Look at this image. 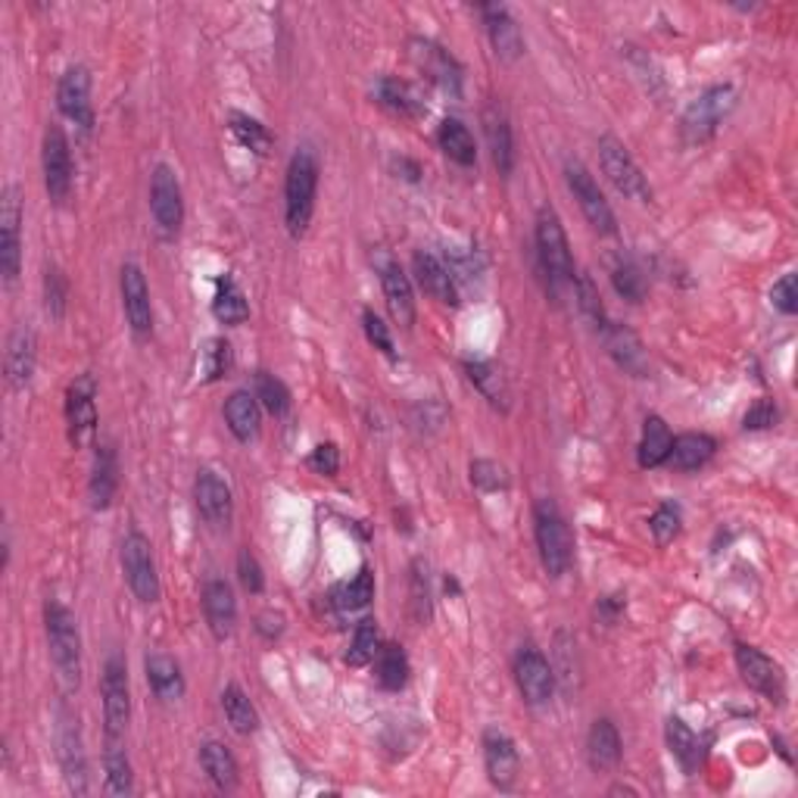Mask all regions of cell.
<instances>
[{"label":"cell","instance_id":"1","mask_svg":"<svg viewBox=\"0 0 798 798\" xmlns=\"http://www.w3.org/2000/svg\"><path fill=\"white\" fill-rule=\"evenodd\" d=\"M315 194H319V160L312 147H300L284 178V215H287V232L294 237H303L312 212H315Z\"/></svg>","mask_w":798,"mask_h":798},{"label":"cell","instance_id":"2","mask_svg":"<svg viewBox=\"0 0 798 798\" xmlns=\"http://www.w3.org/2000/svg\"><path fill=\"white\" fill-rule=\"evenodd\" d=\"M45 631H48V646L53 668L66 689H78L82 683V634L78 621L63 602L48 599L45 606Z\"/></svg>","mask_w":798,"mask_h":798},{"label":"cell","instance_id":"3","mask_svg":"<svg viewBox=\"0 0 798 798\" xmlns=\"http://www.w3.org/2000/svg\"><path fill=\"white\" fill-rule=\"evenodd\" d=\"M537 257H540L543 275L549 290L559 297L568 284H574V259H571V247H568V235H564L562 219L552 207H540L537 212Z\"/></svg>","mask_w":798,"mask_h":798},{"label":"cell","instance_id":"4","mask_svg":"<svg viewBox=\"0 0 798 798\" xmlns=\"http://www.w3.org/2000/svg\"><path fill=\"white\" fill-rule=\"evenodd\" d=\"M534 534H537V549H540V562L546 574L562 577L571 568V559H574V540H571L568 521L552 499H540L534 506Z\"/></svg>","mask_w":798,"mask_h":798},{"label":"cell","instance_id":"5","mask_svg":"<svg viewBox=\"0 0 798 798\" xmlns=\"http://www.w3.org/2000/svg\"><path fill=\"white\" fill-rule=\"evenodd\" d=\"M736 107V91L730 85H714L696 97L681 119V132L686 144L711 141L721 128V122L733 113Z\"/></svg>","mask_w":798,"mask_h":798},{"label":"cell","instance_id":"6","mask_svg":"<svg viewBox=\"0 0 798 798\" xmlns=\"http://www.w3.org/2000/svg\"><path fill=\"white\" fill-rule=\"evenodd\" d=\"M599 165H602L606 178L614 185L618 194H624L634 203H652V185H649V178L636 165L631 150L618 141L614 135H602L599 138Z\"/></svg>","mask_w":798,"mask_h":798},{"label":"cell","instance_id":"7","mask_svg":"<svg viewBox=\"0 0 798 798\" xmlns=\"http://www.w3.org/2000/svg\"><path fill=\"white\" fill-rule=\"evenodd\" d=\"M122 571H125V584L135 593V599L144 606L160 602L163 587H160V574H157V559H153V546L144 537L141 531H132L122 540Z\"/></svg>","mask_w":798,"mask_h":798},{"label":"cell","instance_id":"8","mask_svg":"<svg viewBox=\"0 0 798 798\" xmlns=\"http://www.w3.org/2000/svg\"><path fill=\"white\" fill-rule=\"evenodd\" d=\"M23 269V194L16 185L0 190V275L13 284Z\"/></svg>","mask_w":798,"mask_h":798},{"label":"cell","instance_id":"9","mask_svg":"<svg viewBox=\"0 0 798 798\" xmlns=\"http://www.w3.org/2000/svg\"><path fill=\"white\" fill-rule=\"evenodd\" d=\"M100 696H103L107 739H125V730L132 721V693H128V668L119 656H110L103 664Z\"/></svg>","mask_w":798,"mask_h":798},{"label":"cell","instance_id":"10","mask_svg":"<svg viewBox=\"0 0 798 798\" xmlns=\"http://www.w3.org/2000/svg\"><path fill=\"white\" fill-rule=\"evenodd\" d=\"M564 182H568V188L574 194V200H577V207L584 212V219L589 222V228L596 235H614L618 232V219L611 212L606 194L596 185V178L589 175L587 165L571 160V163L564 165Z\"/></svg>","mask_w":798,"mask_h":798},{"label":"cell","instance_id":"11","mask_svg":"<svg viewBox=\"0 0 798 798\" xmlns=\"http://www.w3.org/2000/svg\"><path fill=\"white\" fill-rule=\"evenodd\" d=\"M66 427H70V444L75 449H85L95 444L97 437V381L95 375H78L66 390Z\"/></svg>","mask_w":798,"mask_h":798},{"label":"cell","instance_id":"12","mask_svg":"<svg viewBox=\"0 0 798 798\" xmlns=\"http://www.w3.org/2000/svg\"><path fill=\"white\" fill-rule=\"evenodd\" d=\"M409 60L440 91H447L452 97H462V66H459V60L447 48H440L431 38H412L409 41Z\"/></svg>","mask_w":798,"mask_h":798},{"label":"cell","instance_id":"13","mask_svg":"<svg viewBox=\"0 0 798 798\" xmlns=\"http://www.w3.org/2000/svg\"><path fill=\"white\" fill-rule=\"evenodd\" d=\"M41 169H45V188L50 203L63 207L72 194V153L70 141L60 125H50L41 144Z\"/></svg>","mask_w":798,"mask_h":798},{"label":"cell","instance_id":"14","mask_svg":"<svg viewBox=\"0 0 798 798\" xmlns=\"http://www.w3.org/2000/svg\"><path fill=\"white\" fill-rule=\"evenodd\" d=\"M150 212L163 235H178L185 222V197L172 165L160 163L150 175Z\"/></svg>","mask_w":798,"mask_h":798},{"label":"cell","instance_id":"15","mask_svg":"<svg viewBox=\"0 0 798 798\" xmlns=\"http://www.w3.org/2000/svg\"><path fill=\"white\" fill-rule=\"evenodd\" d=\"M515 683L521 699L534 705V708H540L556 693V671H552V664L546 661L540 649L527 646L515 656Z\"/></svg>","mask_w":798,"mask_h":798},{"label":"cell","instance_id":"16","mask_svg":"<svg viewBox=\"0 0 798 798\" xmlns=\"http://www.w3.org/2000/svg\"><path fill=\"white\" fill-rule=\"evenodd\" d=\"M736 668H739L743 681L749 683L755 693H761L771 702H783V696H786V677H783V668L776 664L774 658H768L761 649H755V646L739 643L736 646Z\"/></svg>","mask_w":798,"mask_h":798},{"label":"cell","instance_id":"17","mask_svg":"<svg viewBox=\"0 0 798 798\" xmlns=\"http://www.w3.org/2000/svg\"><path fill=\"white\" fill-rule=\"evenodd\" d=\"M194 502H197V512L200 518L222 531L232 524V515H235V499H232V487L215 474V471L203 469L194 481Z\"/></svg>","mask_w":798,"mask_h":798},{"label":"cell","instance_id":"18","mask_svg":"<svg viewBox=\"0 0 798 798\" xmlns=\"http://www.w3.org/2000/svg\"><path fill=\"white\" fill-rule=\"evenodd\" d=\"M57 107L60 113L82 125L85 132H91L95 125V107H91V72L85 66H70L60 78V88H57Z\"/></svg>","mask_w":798,"mask_h":798},{"label":"cell","instance_id":"19","mask_svg":"<svg viewBox=\"0 0 798 798\" xmlns=\"http://www.w3.org/2000/svg\"><path fill=\"white\" fill-rule=\"evenodd\" d=\"M484 764H487V776L496 789H502V793L515 789L521 758H518L515 739L506 730L490 727L484 733Z\"/></svg>","mask_w":798,"mask_h":798},{"label":"cell","instance_id":"20","mask_svg":"<svg viewBox=\"0 0 798 798\" xmlns=\"http://www.w3.org/2000/svg\"><path fill=\"white\" fill-rule=\"evenodd\" d=\"M57 746H60V764H63V776H66L70 789L75 796H85L88 793V758H85V746H82L78 718H72L70 711L60 714Z\"/></svg>","mask_w":798,"mask_h":798},{"label":"cell","instance_id":"21","mask_svg":"<svg viewBox=\"0 0 798 798\" xmlns=\"http://www.w3.org/2000/svg\"><path fill=\"white\" fill-rule=\"evenodd\" d=\"M119 287H122V309H125L128 325H132V331H135L138 337H147V334L153 331V303H150L147 278H144V272L135 265V262H125V265H122Z\"/></svg>","mask_w":798,"mask_h":798},{"label":"cell","instance_id":"22","mask_svg":"<svg viewBox=\"0 0 798 798\" xmlns=\"http://www.w3.org/2000/svg\"><path fill=\"white\" fill-rule=\"evenodd\" d=\"M377 275H381V287H384V300L394 315L399 328H412L415 325V294H412V282L402 272V265L384 257L377 262Z\"/></svg>","mask_w":798,"mask_h":798},{"label":"cell","instance_id":"23","mask_svg":"<svg viewBox=\"0 0 798 798\" xmlns=\"http://www.w3.org/2000/svg\"><path fill=\"white\" fill-rule=\"evenodd\" d=\"M35 359H38V340L35 331L28 325H16L7 337V352H3V375L13 390H23L25 384L35 375Z\"/></svg>","mask_w":798,"mask_h":798},{"label":"cell","instance_id":"24","mask_svg":"<svg viewBox=\"0 0 798 798\" xmlns=\"http://www.w3.org/2000/svg\"><path fill=\"white\" fill-rule=\"evenodd\" d=\"M481 125H484V138H487V147H490V157H494L499 175H512V169H515V135H512L506 110L499 103H487L484 113H481Z\"/></svg>","mask_w":798,"mask_h":798},{"label":"cell","instance_id":"25","mask_svg":"<svg viewBox=\"0 0 798 798\" xmlns=\"http://www.w3.org/2000/svg\"><path fill=\"white\" fill-rule=\"evenodd\" d=\"M481 16L487 25V35H490V45H494L496 57L499 60H518L524 53V38H521V28L512 20V13L502 7V3H484L481 7Z\"/></svg>","mask_w":798,"mask_h":798},{"label":"cell","instance_id":"26","mask_svg":"<svg viewBox=\"0 0 798 798\" xmlns=\"http://www.w3.org/2000/svg\"><path fill=\"white\" fill-rule=\"evenodd\" d=\"M412 269H415V278L422 284L424 294H431L437 303L459 306V284H456L452 272L447 269V262H440L427 250H419L412 257Z\"/></svg>","mask_w":798,"mask_h":798},{"label":"cell","instance_id":"27","mask_svg":"<svg viewBox=\"0 0 798 798\" xmlns=\"http://www.w3.org/2000/svg\"><path fill=\"white\" fill-rule=\"evenodd\" d=\"M203 614H207V624L215 639H228L237 627V599L235 589L228 587L225 581H210L203 587Z\"/></svg>","mask_w":798,"mask_h":798},{"label":"cell","instance_id":"28","mask_svg":"<svg viewBox=\"0 0 798 798\" xmlns=\"http://www.w3.org/2000/svg\"><path fill=\"white\" fill-rule=\"evenodd\" d=\"M375 97L384 110H390V113H397V116L402 119H419L427 113L422 91H419L412 82L397 78V75H384V78H377Z\"/></svg>","mask_w":798,"mask_h":798},{"label":"cell","instance_id":"29","mask_svg":"<svg viewBox=\"0 0 798 798\" xmlns=\"http://www.w3.org/2000/svg\"><path fill=\"white\" fill-rule=\"evenodd\" d=\"M95 449V469H91L88 494H91L95 512H107L119 490V456L113 444H97Z\"/></svg>","mask_w":798,"mask_h":798},{"label":"cell","instance_id":"30","mask_svg":"<svg viewBox=\"0 0 798 798\" xmlns=\"http://www.w3.org/2000/svg\"><path fill=\"white\" fill-rule=\"evenodd\" d=\"M144 671H147V683L153 689V696L160 702H178L185 696V674H182V664L165 652H153L144 661Z\"/></svg>","mask_w":798,"mask_h":798},{"label":"cell","instance_id":"31","mask_svg":"<svg viewBox=\"0 0 798 798\" xmlns=\"http://www.w3.org/2000/svg\"><path fill=\"white\" fill-rule=\"evenodd\" d=\"M587 758L593 771H611L621 761V736L609 718H599L587 736Z\"/></svg>","mask_w":798,"mask_h":798},{"label":"cell","instance_id":"32","mask_svg":"<svg viewBox=\"0 0 798 798\" xmlns=\"http://www.w3.org/2000/svg\"><path fill=\"white\" fill-rule=\"evenodd\" d=\"M671 447H674V434H671V427L664 424V419L649 415V419H646V427H643V440H639V447H636V462H639V469H658V465H664L668 456H671Z\"/></svg>","mask_w":798,"mask_h":798},{"label":"cell","instance_id":"33","mask_svg":"<svg viewBox=\"0 0 798 798\" xmlns=\"http://www.w3.org/2000/svg\"><path fill=\"white\" fill-rule=\"evenodd\" d=\"M225 422L228 431L235 434L240 444H250L259 434V422H262V412H259V399L247 390H237L225 402Z\"/></svg>","mask_w":798,"mask_h":798},{"label":"cell","instance_id":"34","mask_svg":"<svg viewBox=\"0 0 798 798\" xmlns=\"http://www.w3.org/2000/svg\"><path fill=\"white\" fill-rule=\"evenodd\" d=\"M212 315L222 325H244L250 319V303L240 290V284L232 275H222L215 282V297H212Z\"/></svg>","mask_w":798,"mask_h":798},{"label":"cell","instance_id":"35","mask_svg":"<svg viewBox=\"0 0 798 798\" xmlns=\"http://www.w3.org/2000/svg\"><path fill=\"white\" fill-rule=\"evenodd\" d=\"M606 344H609V352L614 356V362L631 372V375L643 377L646 375V352H643V344L636 340L634 331L621 328V325H606Z\"/></svg>","mask_w":798,"mask_h":798},{"label":"cell","instance_id":"36","mask_svg":"<svg viewBox=\"0 0 798 798\" xmlns=\"http://www.w3.org/2000/svg\"><path fill=\"white\" fill-rule=\"evenodd\" d=\"M714 449H718V444L708 434H681V437H674L668 462L681 471H696L711 462Z\"/></svg>","mask_w":798,"mask_h":798},{"label":"cell","instance_id":"37","mask_svg":"<svg viewBox=\"0 0 798 798\" xmlns=\"http://www.w3.org/2000/svg\"><path fill=\"white\" fill-rule=\"evenodd\" d=\"M437 144L456 165H474L477 163V147L471 138L469 125L459 119H444L437 128Z\"/></svg>","mask_w":798,"mask_h":798},{"label":"cell","instance_id":"38","mask_svg":"<svg viewBox=\"0 0 798 798\" xmlns=\"http://www.w3.org/2000/svg\"><path fill=\"white\" fill-rule=\"evenodd\" d=\"M200 764H203V771H207V776H210L215 789L228 793V789H235L237 786L235 755L225 749L222 743H215V739L203 743V746H200Z\"/></svg>","mask_w":798,"mask_h":798},{"label":"cell","instance_id":"39","mask_svg":"<svg viewBox=\"0 0 798 798\" xmlns=\"http://www.w3.org/2000/svg\"><path fill=\"white\" fill-rule=\"evenodd\" d=\"M103 774H107V793L110 796H132L135 793V774H132L128 755L122 749V739H107Z\"/></svg>","mask_w":798,"mask_h":798},{"label":"cell","instance_id":"40","mask_svg":"<svg viewBox=\"0 0 798 798\" xmlns=\"http://www.w3.org/2000/svg\"><path fill=\"white\" fill-rule=\"evenodd\" d=\"M664 736H668V749L671 755L681 761V768L686 774H696L699 761H702V743L693 730L683 724L681 718H671L668 727H664Z\"/></svg>","mask_w":798,"mask_h":798},{"label":"cell","instance_id":"41","mask_svg":"<svg viewBox=\"0 0 798 798\" xmlns=\"http://www.w3.org/2000/svg\"><path fill=\"white\" fill-rule=\"evenodd\" d=\"M375 674L377 683H381L384 689H394V693L409 683V658L402 652V646H397V643H384V646L377 649Z\"/></svg>","mask_w":798,"mask_h":798},{"label":"cell","instance_id":"42","mask_svg":"<svg viewBox=\"0 0 798 798\" xmlns=\"http://www.w3.org/2000/svg\"><path fill=\"white\" fill-rule=\"evenodd\" d=\"M222 711H225L228 724H232L240 736H250V733H257L259 730L257 708H253V702L247 699V693H244L237 683L222 689Z\"/></svg>","mask_w":798,"mask_h":798},{"label":"cell","instance_id":"43","mask_svg":"<svg viewBox=\"0 0 798 798\" xmlns=\"http://www.w3.org/2000/svg\"><path fill=\"white\" fill-rule=\"evenodd\" d=\"M372 599H375V574H372V568H362L352 581L334 589V602H337V609L344 611L365 609Z\"/></svg>","mask_w":798,"mask_h":798},{"label":"cell","instance_id":"44","mask_svg":"<svg viewBox=\"0 0 798 798\" xmlns=\"http://www.w3.org/2000/svg\"><path fill=\"white\" fill-rule=\"evenodd\" d=\"M253 397L259 399V406L265 409V412H272L275 419H282L287 415V409H290V390L284 387L282 377L269 375V372H257L253 377Z\"/></svg>","mask_w":798,"mask_h":798},{"label":"cell","instance_id":"45","mask_svg":"<svg viewBox=\"0 0 798 798\" xmlns=\"http://www.w3.org/2000/svg\"><path fill=\"white\" fill-rule=\"evenodd\" d=\"M611 284H614V290H618L624 300H631V303H643V300H646V290H649L643 269H639L636 262H631V259H621V262L611 265Z\"/></svg>","mask_w":798,"mask_h":798},{"label":"cell","instance_id":"46","mask_svg":"<svg viewBox=\"0 0 798 798\" xmlns=\"http://www.w3.org/2000/svg\"><path fill=\"white\" fill-rule=\"evenodd\" d=\"M574 297H577V309L584 312V319H587L589 325L606 331V325H609V319H606V306H602V297H599V287H596V282L589 278L587 272H581V275L574 278Z\"/></svg>","mask_w":798,"mask_h":798},{"label":"cell","instance_id":"47","mask_svg":"<svg viewBox=\"0 0 798 798\" xmlns=\"http://www.w3.org/2000/svg\"><path fill=\"white\" fill-rule=\"evenodd\" d=\"M232 369V344L225 337H210L200 350V381H219Z\"/></svg>","mask_w":798,"mask_h":798},{"label":"cell","instance_id":"48","mask_svg":"<svg viewBox=\"0 0 798 798\" xmlns=\"http://www.w3.org/2000/svg\"><path fill=\"white\" fill-rule=\"evenodd\" d=\"M465 372H469V381L481 390V397L490 399L496 409H506V384H502V375L496 372L490 362H469L465 365Z\"/></svg>","mask_w":798,"mask_h":798},{"label":"cell","instance_id":"49","mask_svg":"<svg viewBox=\"0 0 798 798\" xmlns=\"http://www.w3.org/2000/svg\"><path fill=\"white\" fill-rule=\"evenodd\" d=\"M232 135H235L237 141L244 144L247 150H253L257 157H265L269 153V147H272V135H269V128L253 116H244V113H232Z\"/></svg>","mask_w":798,"mask_h":798},{"label":"cell","instance_id":"50","mask_svg":"<svg viewBox=\"0 0 798 798\" xmlns=\"http://www.w3.org/2000/svg\"><path fill=\"white\" fill-rule=\"evenodd\" d=\"M377 649H381L377 624L372 621V618H365V621H359V627H356V634H352V646H350V652H347V664H352V668H365V664H372V661H375Z\"/></svg>","mask_w":798,"mask_h":798},{"label":"cell","instance_id":"51","mask_svg":"<svg viewBox=\"0 0 798 798\" xmlns=\"http://www.w3.org/2000/svg\"><path fill=\"white\" fill-rule=\"evenodd\" d=\"M66 300H70L66 275L57 265H48V272H45V306H48L50 319H63L66 315Z\"/></svg>","mask_w":798,"mask_h":798},{"label":"cell","instance_id":"52","mask_svg":"<svg viewBox=\"0 0 798 798\" xmlns=\"http://www.w3.org/2000/svg\"><path fill=\"white\" fill-rule=\"evenodd\" d=\"M649 531H652L658 546H668V543L681 534V509L674 502H661L656 509V515L649 518Z\"/></svg>","mask_w":798,"mask_h":798},{"label":"cell","instance_id":"53","mask_svg":"<svg viewBox=\"0 0 798 798\" xmlns=\"http://www.w3.org/2000/svg\"><path fill=\"white\" fill-rule=\"evenodd\" d=\"M471 484L487 490V494H496V490L509 487V474L494 459H477V462H471Z\"/></svg>","mask_w":798,"mask_h":798},{"label":"cell","instance_id":"54","mask_svg":"<svg viewBox=\"0 0 798 798\" xmlns=\"http://www.w3.org/2000/svg\"><path fill=\"white\" fill-rule=\"evenodd\" d=\"M237 581L247 593H262L265 589V574H262V564L257 562V556L250 549H244L237 556Z\"/></svg>","mask_w":798,"mask_h":798},{"label":"cell","instance_id":"55","mask_svg":"<svg viewBox=\"0 0 798 798\" xmlns=\"http://www.w3.org/2000/svg\"><path fill=\"white\" fill-rule=\"evenodd\" d=\"M412 614H415L419 624H424L431 618V589H427L422 562L412 564Z\"/></svg>","mask_w":798,"mask_h":798},{"label":"cell","instance_id":"56","mask_svg":"<svg viewBox=\"0 0 798 798\" xmlns=\"http://www.w3.org/2000/svg\"><path fill=\"white\" fill-rule=\"evenodd\" d=\"M771 303H774L783 315H796L798 284H796V275H793V272H789V275H783V278L771 287Z\"/></svg>","mask_w":798,"mask_h":798},{"label":"cell","instance_id":"57","mask_svg":"<svg viewBox=\"0 0 798 798\" xmlns=\"http://www.w3.org/2000/svg\"><path fill=\"white\" fill-rule=\"evenodd\" d=\"M776 419H780V412H776L774 399H758L749 412H746L743 427H746V431H768V427H774Z\"/></svg>","mask_w":798,"mask_h":798},{"label":"cell","instance_id":"58","mask_svg":"<svg viewBox=\"0 0 798 798\" xmlns=\"http://www.w3.org/2000/svg\"><path fill=\"white\" fill-rule=\"evenodd\" d=\"M362 328H365V337L375 344L377 350L394 356V337H390L387 325L381 322V315H375L372 309H365V312H362Z\"/></svg>","mask_w":798,"mask_h":798},{"label":"cell","instance_id":"59","mask_svg":"<svg viewBox=\"0 0 798 798\" xmlns=\"http://www.w3.org/2000/svg\"><path fill=\"white\" fill-rule=\"evenodd\" d=\"M309 469L315 474H337L340 469V452L334 444H319V447L309 452Z\"/></svg>","mask_w":798,"mask_h":798},{"label":"cell","instance_id":"60","mask_svg":"<svg viewBox=\"0 0 798 798\" xmlns=\"http://www.w3.org/2000/svg\"><path fill=\"white\" fill-rule=\"evenodd\" d=\"M257 631L265 636V639H275V636H282L284 618L278 611H262L257 618Z\"/></svg>","mask_w":798,"mask_h":798},{"label":"cell","instance_id":"61","mask_svg":"<svg viewBox=\"0 0 798 798\" xmlns=\"http://www.w3.org/2000/svg\"><path fill=\"white\" fill-rule=\"evenodd\" d=\"M394 165H397V172H399V169L406 172V175H402L406 182H419V175H422V169H419V163H412V160H397V163H394Z\"/></svg>","mask_w":798,"mask_h":798}]
</instances>
